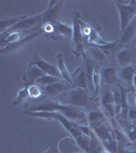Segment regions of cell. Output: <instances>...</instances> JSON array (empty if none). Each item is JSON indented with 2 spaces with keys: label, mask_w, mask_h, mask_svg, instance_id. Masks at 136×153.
Wrapping results in <instances>:
<instances>
[{
  "label": "cell",
  "mask_w": 136,
  "mask_h": 153,
  "mask_svg": "<svg viewBox=\"0 0 136 153\" xmlns=\"http://www.w3.org/2000/svg\"><path fill=\"white\" fill-rule=\"evenodd\" d=\"M29 111H53L61 112L73 123H83L87 120L86 114L78 109L77 107L55 101H44L38 103L30 108Z\"/></svg>",
  "instance_id": "1"
},
{
  "label": "cell",
  "mask_w": 136,
  "mask_h": 153,
  "mask_svg": "<svg viewBox=\"0 0 136 153\" xmlns=\"http://www.w3.org/2000/svg\"><path fill=\"white\" fill-rule=\"evenodd\" d=\"M61 102L64 104L75 106V107H84L89 108L93 104L92 98L90 97L84 89L74 88L65 93L64 97L61 98Z\"/></svg>",
  "instance_id": "2"
},
{
  "label": "cell",
  "mask_w": 136,
  "mask_h": 153,
  "mask_svg": "<svg viewBox=\"0 0 136 153\" xmlns=\"http://www.w3.org/2000/svg\"><path fill=\"white\" fill-rule=\"evenodd\" d=\"M115 5L117 7L119 12L120 31H121V35H122L124 33L125 29L136 18V1H129V2L115 1Z\"/></svg>",
  "instance_id": "3"
},
{
  "label": "cell",
  "mask_w": 136,
  "mask_h": 153,
  "mask_svg": "<svg viewBox=\"0 0 136 153\" xmlns=\"http://www.w3.org/2000/svg\"><path fill=\"white\" fill-rule=\"evenodd\" d=\"M82 19H81L80 12L75 10L73 12V36H72V41H73L74 51L76 56H84L85 51H84L83 46V32H82Z\"/></svg>",
  "instance_id": "4"
},
{
  "label": "cell",
  "mask_w": 136,
  "mask_h": 153,
  "mask_svg": "<svg viewBox=\"0 0 136 153\" xmlns=\"http://www.w3.org/2000/svg\"><path fill=\"white\" fill-rule=\"evenodd\" d=\"M63 4L64 1H54V0L49 1L48 7L42 12V14H43V25L47 23L53 24L59 21L61 9H63Z\"/></svg>",
  "instance_id": "5"
},
{
  "label": "cell",
  "mask_w": 136,
  "mask_h": 153,
  "mask_svg": "<svg viewBox=\"0 0 136 153\" xmlns=\"http://www.w3.org/2000/svg\"><path fill=\"white\" fill-rule=\"evenodd\" d=\"M100 101L101 105L103 106L105 110L107 111V114L110 117H114L116 114V108H115V98H114L113 88L110 86H105L101 90L100 94Z\"/></svg>",
  "instance_id": "6"
},
{
  "label": "cell",
  "mask_w": 136,
  "mask_h": 153,
  "mask_svg": "<svg viewBox=\"0 0 136 153\" xmlns=\"http://www.w3.org/2000/svg\"><path fill=\"white\" fill-rule=\"evenodd\" d=\"M30 62H31V65H34L38 66V68H40V70L43 71L45 75L54 76H58V78L61 79V73H59L58 66L47 62L45 59H43L42 57H40L38 54H34V55L32 56Z\"/></svg>",
  "instance_id": "7"
},
{
  "label": "cell",
  "mask_w": 136,
  "mask_h": 153,
  "mask_svg": "<svg viewBox=\"0 0 136 153\" xmlns=\"http://www.w3.org/2000/svg\"><path fill=\"white\" fill-rule=\"evenodd\" d=\"M93 132L96 135V137L100 140L102 145L116 139L113 128L111 127L108 122H102L96 126H93Z\"/></svg>",
  "instance_id": "8"
},
{
  "label": "cell",
  "mask_w": 136,
  "mask_h": 153,
  "mask_svg": "<svg viewBox=\"0 0 136 153\" xmlns=\"http://www.w3.org/2000/svg\"><path fill=\"white\" fill-rule=\"evenodd\" d=\"M101 82L105 86H114L118 85L119 82V75L118 71L113 66H105L100 71Z\"/></svg>",
  "instance_id": "9"
},
{
  "label": "cell",
  "mask_w": 136,
  "mask_h": 153,
  "mask_svg": "<svg viewBox=\"0 0 136 153\" xmlns=\"http://www.w3.org/2000/svg\"><path fill=\"white\" fill-rule=\"evenodd\" d=\"M45 76V74H44L38 66L30 63L28 70L26 71V75L24 76V81L26 80L27 84L33 85V84H36L38 79H40L41 76Z\"/></svg>",
  "instance_id": "10"
},
{
  "label": "cell",
  "mask_w": 136,
  "mask_h": 153,
  "mask_svg": "<svg viewBox=\"0 0 136 153\" xmlns=\"http://www.w3.org/2000/svg\"><path fill=\"white\" fill-rule=\"evenodd\" d=\"M56 66H58L59 73H61V79L66 81V82L74 85V81L72 79V76L69 71L68 68H67L66 63H65V59H64V55L63 53H58L56 54Z\"/></svg>",
  "instance_id": "11"
},
{
  "label": "cell",
  "mask_w": 136,
  "mask_h": 153,
  "mask_svg": "<svg viewBox=\"0 0 136 153\" xmlns=\"http://www.w3.org/2000/svg\"><path fill=\"white\" fill-rule=\"evenodd\" d=\"M136 36V18L129 24V26L125 29L124 33L120 37V47L128 44L129 42L134 39Z\"/></svg>",
  "instance_id": "12"
},
{
  "label": "cell",
  "mask_w": 136,
  "mask_h": 153,
  "mask_svg": "<svg viewBox=\"0 0 136 153\" xmlns=\"http://www.w3.org/2000/svg\"><path fill=\"white\" fill-rule=\"evenodd\" d=\"M119 89H120V92H121V112L122 115L124 117H128V111H129V108L130 106L128 104V97L131 92H133V88H129V89H126L125 87H123L122 85L118 84Z\"/></svg>",
  "instance_id": "13"
},
{
  "label": "cell",
  "mask_w": 136,
  "mask_h": 153,
  "mask_svg": "<svg viewBox=\"0 0 136 153\" xmlns=\"http://www.w3.org/2000/svg\"><path fill=\"white\" fill-rule=\"evenodd\" d=\"M26 16H3L0 19V30H1V34H4L7 30L14 26L16 24L19 23L21 21H23L24 19H26Z\"/></svg>",
  "instance_id": "14"
},
{
  "label": "cell",
  "mask_w": 136,
  "mask_h": 153,
  "mask_svg": "<svg viewBox=\"0 0 136 153\" xmlns=\"http://www.w3.org/2000/svg\"><path fill=\"white\" fill-rule=\"evenodd\" d=\"M134 59V55L131 52V50L127 48H122L116 55V60H117L118 65L123 68L126 65H130L131 61Z\"/></svg>",
  "instance_id": "15"
},
{
  "label": "cell",
  "mask_w": 136,
  "mask_h": 153,
  "mask_svg": "<svg viewBox=\"0 0 136 153\" xmlns=\"http://www.w3.org/2000/svg\"><path fill=\"white\" fill-rule=\"evenodd\" d=\"M53 27H54V33L51 38H55L56 36H66L68 38L72 39V36H73V28L66 24H63L61 21L55 22L53 23Z\"/></svg>",
  "instance_id": "16"
},
{
  "label": "cell",
  "mask_w": 136,
  "mask_h": 153,
  "mask_svg": "<svg viewBox=\"0 0 136 153\" xmlns=\"http://www.w3.org/2000/svg\"><path fill=\"white\" fill-rule=\"evenodd\" d=\"M89 79L85 73L84 68H78L77 71L74 74V85L78 88L86 90L88 87Z\"/></svg>",
  "instance_id": "17"
},
{
  "label": "cell",
  "mask_w": 136,
  "mask_h": 153,
  "mask_svg": "<svg viewBox=\"0 0 136 153\" xmlns=\"http://www.w3.org/2000/svg\"><path fill=\"white\" fill-rule=\"evenodd\" d=\"M135 73L136 71L132 65H126V66L121 68L120 71H118V75H119V78L122 81H124V82L127 84L132 85L133 76H134Z\"/></svg>",
  "instance_id": "18"
},
{
  "label": "cell",
  "mask_w": 136,
  "mask_h": 153,
  "mask_svg": "<svg viewBox=\"0 0 136 153\" xmlns=\"http://www.w3.org/2000/svg\"><path fill=\"white\" fill-rule=\"evenodd\" d=\"M42 90H43L44 94H46V95L58 96L61 94V93L64 92L65 86L61 82H58V83L51 84V85H48V86H44V87H42Z\"/></svg>",
  "instance_id": "19"
},
{
  "label": "cell",
  "mask_w": 136,
  "mask_h": 153,
  "mask_svg": "<svg viewBox=\"0 0 136 153\" xmlns=\"http://www.w3.org/2000/svg\"><path fill=\"white\" fill-rule=\"evenodd\" d=\"M105 147H103L102 143L100 140L96 137L94 132H91L90 135V146H89V152L88 153H102L105 151Z\"/></svg>",
  "instance_id": "20"
},
{
  "label": "cell",
  "mask_w": 136,
  "mask_h": 153,
  "mask_svg": "<svg viewBox=\"0 0 136 153\" xmlns=\"http://www.w3.org/2000/svg\"><path fill=\"white\" fill-rule=\"evenodd\" d=\"M86 118H87V122L89 124L96 126L98 125V122L102 120L105 122V115L102 111H100L99 109H94V110H90L87 114H86Z\"/></svg>",
  "instance_id": "21"
},
{
  "label": "cell",
  "mask_w": 136,
  "mask_h": 153,
  "mask_svg": "<svg viewBox=\"0 0 136 153\" xmlns=\"http://www.w3.org/2000/svg\"><path fill=\"white\" fill-rule=\"evenodd\" d=\"M83 59H84V70H85V73L87 75L89 81H92V78H93V74L95 71V65L93 63V59L88 55V54H84L83 56Z\"/></svg>",
  "instance_id": "22"
},
{
  "label": "cell",
  "mask_w": 136,
  "mask_h": 153,
  "mask_svg": "<svg viewBox=\"0 0 136 153\" xmlns=\"http://www.w3.org/2000/svg\"><path fill=\"white\" fill-rule=\"evenodd\" d=\"M107 55L108 54L105 52L103 50H101L100 48L96 47V46H90V49H89V56L93 59V60L96 61H105L107 59Z\"/></svg>",
  "instance_id": "23"
},
{
  "label": "cell",
  "mask_w": 136,
  "mask_h": 153,
  "mask_svg": "<svg viewBox=\"0 0 136 153\" xmlns=\"http://www.w3.org/2000/svg\"><path fill=\"white\" fill-rule=\"evenodd\" d=\"M59 81H61V78H58V76H54L45 75V76H41L40 79H38L36 84L41 86V87H44V86H48L54 83H58Z\"/></svg>",
  "instance_id": "24"
},
{
  "label": "cell",
  "mask_w": 136,
  "mask_h": 153,
  "mask_svg": "<svg viewBox=\"0 0 136 153\" xmlns=\"http://www.w3.org/2000/svg\"><path fill=\"white\" fill-rule=\"evenodd\" d=\"M29 97V93H28V88H23L19 91L16 97L14 98L13 101H12V105L16 106V105H21L26 101Z\"/></svg>",
  "instance_id": "25"
},
{
  "label": "cell",
  "mask_w": 136,
  "mask_h": 153,
  "mask_svg": "<svg viewBox=\"0 0 136 153\" xmlns=\"http://www.w3.org/2000/svg\"><path fill=\"white\" fill-rule=\"evenodd\" d=\"M28 88V93H29V97L30 98H38L44 94L42 87L37 84H33V85H30Z\"/></svg>",
  "instance_id": "26"
},
{
  "label": "cell",
  "mask_w": 136,
  "mask_h": 153,
  "mask_svg": "<svg viewBox=\"0 0 136 153\" xmlns=\"http://www.w3.org/2000/svg\"><path fill=\"white\" fill-rule=\"evenodd\" d=\"M125 132L130 142L136 143V125L129 124L125 127Z\"/></svg>",
  "instance_id": "27"
},
{
  "label": "cell",
  "mask_w": 136,
  "mask_h": 153,
  "mask_svg": "<svg viewBox=\"0 0 136 153\" xmlns=\"http://www.w3.org/2000/svg\"><path fill=\"white\" fill-rule=\"evenodd\" d=\"M114 98H115V108H116V114H119L121 112V92L119 86L113 88Z\"/></svg>",
  "instance_id": "28"
},
{
  "label": "cell",
  "mask_w": 136,
  "mask_h": 153,
  "mask_svg": "<svg viewBox=\"0 0 136 153\" xmlns=\"http://www.w3.org/2000/svg\"><path fill=\"white\" fill-rule=\"evenodd\" d=\"M100 82H101L100 71H97V68H95V71H94V74H93V78H92V83H93V85H94V97H96L98 92H99Z\"/></svg>",
  "instance_id": "29"
},
{
  "label": "cell",
  "mask_w": 136,
  "mask_h": 153,
  "mask_svg": "<svg viewBox=\"0 0 136 153\" xmlns=\"http://www.w3.org/2000/svg\"><path fill=\"white\" fill-rule=\"evenodd\" d=\"M128 117L131 120H136V107H130L128 111Z\"/></svg>",
  "instance_id": "30"
},
{
  "label": "cell",
  "mask_w": 136,
  "mask_h": 153,
  "mask_svg": "<svg viewBox=\"0 0 136 153\" xmlns=\"http://www.w3.org/2000/svg\"><path fill=\"white\" fill-rule=\"evenodd\" d=\"M132 86H134V87H136V73L134 76H133V82H132Z\"/></svg>",
  "instance_id": "31"
},
{
  "label": "cell",
  "mask_w": 136,
  "mask_h": 153,
  "mask_svg": "<svg viewBox=\"0 0 136 153\" xmlns=\"http://www.w3.org/2000/svg\"><path fill=\"white\" fill-rule=\"evenodd\" d=\"M125 153H136V149H133V150H126Z\"/></svg>",
  "instance_id": "32"
},
{
  "label": "cell",
  "mask_w": 136,
  "mask_h": 153,
  "mask_svg": "<svg viewBox=\"0 0 136 153\" xmlns=\"http://www.w3.org/2000/svg\"><path fill=\"white\" fill-rule=\"evenodd\" d=\"M102 153H110V152H108V151H107V150H105V151H103Z\"/></svg>",
  "instance_id": "33"
},
{
  "label": "cell",
  "mask_w": 136,
  "mask_h": 153,
  "mask_svg": "<svg viewBox=\"0 0 136 153\" xmlns=\"http://www.w3.org/2000/svg\"><path fill=\"white\" fill-rule=\"evenodd\" d=\"M134 39H135V42H136V36H135V38H134Z\"/></svg>",
  "instance_id": "34"
}]
</instances>
